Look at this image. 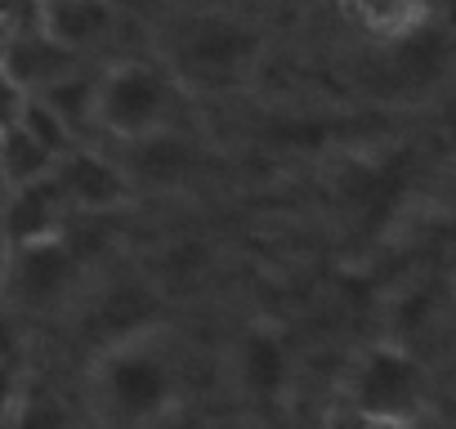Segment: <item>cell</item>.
I'll use <instances>...</instances> for the list:
<instances>
[{
  "label": "cell",
  "mask_w": 456,
  "mask_h": 429,
  "mask_svg": "<svg viewBox=\"0 0 456 429\" xmlns=\"http://www.w3.org/2000/svg\"><path fill=\"white\" fill-rule=\"evenodd\" d=\"M19 125H23V130H28V134H32L37 143H45V148H50L54 157H63V152H68V148L77 143V139L68 134V125H63V121H59V117H54V112H50V108L41 103V99H32V94H23V108H19Z\"/></svg>",
  "instance_id": "cell-8"
},
{
  "label": "cell",
  "mask_w": 456,
  "mask_h": 429,
  "mask_svg": "<svg viewBox=\"0 0 456 429\" xmlns=\"http://www.w3.org/2000/svg\"><path fill=\"white\" fill-rule=\"evenodd\" d=\"M68 210L72 206H68V197H63V188H59V179L50 170L41 179H28V183L10 188L5 206H0V233L10 238V247L37 242V238H54V233H63V214Z\"/></svg>",
  "instance_id": "cell-2"
},
{
  "label": "cell",
  "mask_w": 456,
  "mask_h": 429,
  "mask_svg": "<svg viewBox=\"0 0 456 429\" xmlns=\"http://www.w3.org/2000/svg\"><path fill=\"white\" fill-rule=\"evenodd\" d=\"M0 72H5L23 94H37L41 85L77 72V54L63 50L59 41H50L45 32H32V36L5 41V50H0Z\"/></svg>",
  "instance_id": "cell-5"
},
{
  "label": "cell",
  "mask_w": 456,
  "mask_h": 429,
  "mask_svg": "<svg viewBox=\"0 0 456 429\" xmlns=\"http://www.w3.org/2000/svg\"><path fill=\"white\" fill-rule=\"evenodd\" d=\"M54 161H59V157H54L45 143H37L19 121L0 130V174L10 179V188H19V183H28V179L50 174V170H54Z\"/></svg>",
  "instance_id": "cell-6"
},
{
  "label": "cell",
  "mask_w": 456,
  "mask_h": 429,
  "mask_svg": "<svg viewBox=\"0 0 456 429\" xmlns=\"http://www.w3.org/2000/svg\"><path fill=\"white\" fill-rule=\"evenodd\" d=\"M345 14L371 32H398L411 19V0H345Z\"/></svg>",
  "instance_id": "cell-9"
},
{
  "label": "cell",
  "mask_w": 456,
  "mask_h": 429,
  "mask_svg": "<svg viewBox=\"0 0 456 429\" xmlns=\"http://www.w3.org/2000/svg\"><path fill=\"white\" fill-rule=\"evenodd\" d=\"M5 197H10V179L0 174V206H5Z\"/></svg>",
  "instance_id": "cell-12"
},
{
  "label": "cell",
  "mask_w": 456,
  "mask_h": 429,
  "mask_svg": "<svg viewBox=\"0 0 456 429\" xmlns=\"http://www.w3.org/2000/svg\"><path fill=\"white\" fill-rule=\"evenodd\" d=\"M94 121L126 139H148L166 125V81L148 68H112L94 77Z\"/></svg>",
  "instance_id": "cell-1"
},
{
  "label": "cell",
  "mask_w": 456,
  "mask_h": 429,
  "mask_svg": "<svg viewBox=\"0 0 456 429\" xmlns=\"http://www.w3.org/2000/svg\"><path fill=\"white\" fill-rule=\"evenodd\" d=\"M5 269H10V238L0 233V282H5Z\"/></svg>",
  "instance_id": "cell-11"
},
{
  "label": "cell",
  "mask_w": 456,
  "mask_h": 429,
  "mask_svg": "<svg viewBox=\"0 0 456 429\" xmlns=\"http://www.w3.org/2000/svg\"><path fill=\"white\" fill-rule=\"evenodd\" d=\"M112 28H117L112 0H41V32L72 54L103 45Z\"/></svg>",
  "instance_id": "cell-4"
},
{
  "label": "cell",
  "mask_w": 456,
  "mask_h": 429,
  "mask_svg": "<svg viewBox=\"0 0 456 429\" xmlns=\"http://www.w3.org/2000/svg\"><path fill=\"white\" fill-rule=\"evenodd\" d=\"M14 398H19V380H14V371H10V362L0 358V420L10 416V407H14Z\"/></svg>",
  "instance_id": "cell-10"
},
{
  "label": "cell",
  "mask_w": 456,
  "mask_h": 429,
  "mask_svg": "<svg viewBox=\"0 0 456 429\" xmlns=\"http://www.w3.org/2000/svg\"><path fill=\"white\" fill-rule=\"evenodd\" d=\"M54 179L72 210H112L130 197V179L117 166L99 161L94 152H81L77 143L54 161Z\"/></svg>",
  "instance_id": "cell-3"
},
{
  "label": "cell",
  "mask_w": 456,
  "mask_h": 429,
  "mask_svg": "<svg viewBox=\"0 0 456 429\" xmlns=\"http://www.w3.org/2000/svg\"><path fill=\"white\" fill-rule=\"evenodd\" d=\"M37 99H41L63 125H68V134H81L86 125H94V77H77V72H68V77L41 85Z\"/></svg>",
  "instance_id": "cell-7"
}]
</instances>
